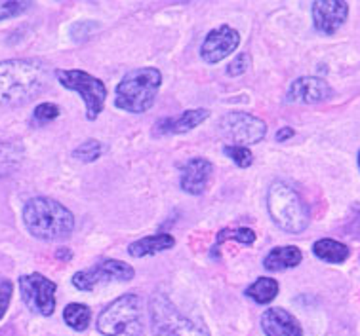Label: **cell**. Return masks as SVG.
<instances>
[{
  "label": "cell",
  "mask_w": 360,
  "mask_h": 336,
  "mask_svg": "<svg viewBox=\"0 0 360 336\" xmlns=\"http://www.w3.org/2000/svg\"><path fill=\"white\" fill-rule=\"evenodd\" d=\"M98 330L105 336H143L141 300L138 295H122L98 317Z\"/></svg>",
  "instance_id": "5"
},
{
  "label": "cell",
  "mask_w": 360,
  "mask_h": 336,
  "mask_svg": "<svg viewBox=\"0 0 360 336\" xmlns=\"http://www.w3.org/2000/svg\"><path fill=\"white\" fill-rule=\"evenodd\" d=\"M72 154L75 158H79L80 162H96L99 156L103 154V145L98 139H90V141L82 142Z\"/></svg>",
  "instance_id": "22"
},
{
  "label": "cell",
  "mask_w": 360,
  "mask_h": 336,
  "mask_svg": "<svg viewBox=\"0 0 360 336\" xmlns=\"http://www.w3.org/2000/svg\"><path fill=\"white\" fill-rule=\"evenodd\" d=\"M59 116V107L53 103H42L34 109V120L39 123H48Z\"/></svg>",
  "instance_id": "25"
},
{
  "label": "cell",
  "mask_w": 360,
  "mask_h": 336,
  "mask_svg": "<svg viewBox=\"0 0 360 336\" xmlns=\"http://www.w3.org/2000/svg\"><path fill=\"white\" fill-rule=\"evenodd\" d=\"M63 319L65 323L75 330H84L90 325L92 319V311L84 304H69L63 311Z\"/></svg>",
  "instance_id": "21"
},
{
  "label": "cell",
  "mask_w": 360,
  "mask_h": 336,
  "mask_svg": "<svg viewBox=\"0 0 360 336\" xmlns=\"http://www.w3.org/2000/svg\"><path fill=\"white\" fill-rule=\"evenodd\" d=\"M290 137H294V130H290V128H282V130L276 133V141L282 142V141H286V139H290Z\"/></svg>",
  "instance_id": "29"
},
{
  "label": "cell",
  "mask_w": 360,
  "mask_h": 336,
  "mask_svg": "<svg viewBox=\"0 0 360 336\" xmlns=\"http://www.w3.org/2000/svg\"><path fill=\"white\" fill-rule=\"evenodd\" d=\"M56 76L63 88L79 93L86 105V118L96 120L99 112L103 110L105 99H107V88L99 80L84 71H56Z\"/></svg>",
  "instance_id": "7"
},
{
  "label": "cell",
  "mask_w": 360,
  "mask_h": 336,
  "mask_svg": "<svg viewBox=\"0 0 360 336\" xmlns=\"http://www.w3.org/2000/svg\"><path fill=\"white\" fill-rule=\"evenodd\" d=\"M313 253L324 262L340 264L349 259V247L335 241V239H319L313 246Z\"/></svg>",
  "instance_id": "19"
},
{
  "label": "cell",
  "mask_w": 360,
  "mask_h": 336,
  "mask_svg": "<svg viewBox=\"0 0 360 336\" xmlns=\"http://www.w3.org/2000/svg\"><path fill=\"white\" fill-rule=\"evenodd\" d=\"M29 6H31L29 2H10V0H8V2H0V21L20 15V13L25 12Z\"/></svg>",
  "instance_id": "26"
},
{
  "label": "cell",
  "mask_w": 360,
  "mask_h": 336,
  "mask_svg": "<svg viewBox=\"0 0 360 336\" xmlns=\"http://www.w3.org/2000/svg\"><path fill=\"white\" fill-rule=\"evenodd\" d=\"M244 295L257 304H269L273 302L276 295H278V283H276V279L259 278L250 285L248 289L244 291Z\"/></svg>",
  "instance_id": "20"
},
{
  "label": "cell",
  "mask_w": 360,
  "mask_h": 336,
  "mask_svg": "<svg viewBox=\"0 0 360 336\" xmlns=\"http://www.w3.org/2000/svg\"><path fill=\"white\" fill-rule=\"evenodd\" d=\"M349 15V4L341 0H319L313 4L314 27L324 34H334Z\"/></svg>",
  "instance_id": "12"
},
{
  "label": "cell",
  "mask_w": 360,
  "mask_h": 336,
  "mask_svg": "<svg viewBox=\"0 0 360 336\" xmlns=\"http://www.w3.org/2000/svg\"><path fill=\"white\" fill-rule=\"evenodd\" d=\"M236 239L244 246H252L256 241V232L252 228H236V230H231V232H221V236L217 238V241L221 243L223 239Z\"/></svg>",
  "instance_id": "24"
},
{
  "label": "cell",
  "mask_w": 360,
  "mask_h": 336,
  "mask_svg": "<svg viewBox=\"0 0 360 336\" xmlns=\"http://www.w3.org/2000/svg\"><path fill=\"white\" fill-rule=\"evenodd\" d=\"M223 154L229 156L238 168H250L254 162V154L250 152L248 147H240V145H227L223 149Z\"/></svg>",
  "instance_id": "23"
},
{
  "label": "cell",
  "mask_w": 360,
  "mask_h": 336,
  "mask_svg": "<svg viewBox=\"0 0 360 336\" xmlns=\"http://www.w3.org/2000/svg\"><path fill=\"white\" fill-rule=\"evenodd\" d=\"M174 246H176V239L172 238L170 234H155V236H147L130 243L128 253L131 257H147V255L168 251Z\"/></svg>",
  "instance_id": "17"
},
{
  "label": "cell",
  "mask_w": 360,
  "mask_h": 336,
  "mask_svg": "<svg viewBox=\"0 0 360 336\" xmlns=\"http://www.w3.org/2000/svg\"><path fill=\"white\" fill-rule=\"evenodd\" d=\"M212 163L204 158H191L189 162L185 163L184 169H181V179H179V184H181V190L187 192V194H202L206 187H208L210 177H212Z\"/></svg>",
  "instance_id": "14"
},
{
  "label": "cell",
  "mask_w": 360,
  "mask_h": 336,
  "mask_svg": "<svg viewBox=\"0 0 360 336\" xmlns=\"http://www.w3.org/2000/svg\"><path fill=\"white\" fill-rule=\"evenodd\" d=\"M20 289L23 302L29 306V310L37 311L40 316H52L56 310V289H58V285L52 279L44 278L42 274L21 276Z\"/></svg>",
  "instance_id": "9"
},
{
  "label": "cell",
  "mask_w": 360,
  "mask_h": 336,
  "mask_svg": "<svg viewBox=\"0 0 360 336\" xmlns=\"http://www.w3.org/2000/svg\"><path fill=\"white\" fill-rule=\"evenodd\" d=\"M238 44H240L238 31H235L229 25L217 27L204 39L202 46H200V58L210 65H214V63H219V61H223L227 55L235 52Z\"/></svg>",
  "instance_id": "11"
},
{
  "label": "cell",
  "mask_w": 360,
  "mask_h": 336,
  "mask_svg": "<svg viewBox=\"0 0 360 336\" xmlns=\"http://www.w3.org/2000/svg\"><path fill=\"white\" fill-rule=\"evenodd\" d=\"M219 131L233 142L246 147L263 141L267 133V126L262 118L252 116L248 112H229L227 116L221 118Z\"/></svg>",
  "instance_id": "10"
},
{
  "label": "cell",
  "mask_w": 360,
  "mask_h": 336,
  "mask_svg": "<svg viewBox=\"0 0 360 336\" xmlns=\"http://www.w3.org/2000/svg\"><path fill=\"white\" fill-rule=\"evenodd\" d=\"M332 95H334V91L322 78L303 76L292 82V86L288 88V93H286V99L290 103L313 105L326 101Z\"/></svg>",
  "instance_id": "13"
},
{
  "label": "cell",
  "mask_w": 360,
  "mask_h": 336,
  "mask_svg": "<svg viewBox=\"0 0 360 336\" xmlns=\"http://www.w3.org/2000/svg\"><path fill=\"white\" fill-rule=\"evenodd\" d=\"M46 65L39 59H8L0 63V105H21L44 90Z\"/></svg>",
  "instance_id": "1"
},
{
  "label": "cell",
  "mask_w": 360,
  "mask_h": 336,
  "mask_svg": "<svg viewBox=\"0 0 360 336\" xmlns=\"http://www.w3.org/2000/svg\"><path fill=\"white\" fill-rule=\"evenodd\" d=\"M134 268L122 260H101L90 270L77 271L72 276V285L79 291H94L98 285L111 283V281H130L134 278Z\"/></svg>",
  "instance_id": "8"
},
{
  "label": "cell",
  "mask_w": 360,
  "mask_h": 336,
  "mask_svg": "<svg viewBox=\"0 0 360 336\" xmlns=\"http://www.w3.org/2000/svg\"><path fill=\"white\" fill-rule=\"evenodd\" d=\"M151 329L155 336H210L206 325L179 314L172 300L162 293H157L149 302Z\"/></svg>",
  "instance_id": "6"
},
{
  "label": "cell",
  "mask_w": 360,
  "mask_h": 336,
  "mask_svg": "<svg viewBox=\"0 0 360 336\" xmlns=\"http://www.w3.org/2000/svg\"><path fill=\"white\" fill-rule=\"evenodd\" d=\"M263 332L267 336H303V330L292 314L282 308H271L262 316Z\"/></svg>",
  "instance_id": "15"
},
{
  "label": "cell",
  "mask_w": 360,
  "mask_h": 336,
  "mask_svg": "<svg viewBox=\"0 0 360 336\" xmlns=\"http://www.w3.org/2000/svg\"><path fill=\"white\" fill-rule=\"evenodd\" d=\"M359 168H360V152H359Z\"/></svg>",
  "instance_id": "30"
},
{
  "label": "cell",
  "mask_w": 360,
  "mask_h": 336,
  "mask_svg": "<svg viewBox=\"0 0 360 336\" xmlns=\"http://www.w3.org/2000/svg\"><path fill=\"white\" fill-rule=\"evenodd\" d=\"M23 220L29 234L46 241L63 239L75 230V217L71 211L50 198H33L27 201L23 207Z\"/></svg>",
  "instance_id": "2"
},
{
  "label": "cell",
  "mask_w": 360,
  "mask_h": 336,
  "mask_svg": "<svg viewBox=\"0 0 360 336\" xmlns=\"http://www.w3.org/2000/svg\"><path fill=\"white\" fill-rule=\"evenodd\" d=\"M160 84H162V74L153 67L130 71L117 86L115 105L118 109L134 114L147 112L155 105Z\"/></svg>",
  "instance_id": "3"
},
{
  "label": "cell",
  "mask_w": 360,
  "mask_h": 336,
  "mask_svg": "<svg viewBox=\"0 0 360 336\" xmlns=\"http://www.w3.org/2000/svg\"><path fill=\"white\" fill-rule=\"evenodd\" d=\"M303 260L302 251L295 246H284V247H275L273 251L269 253L265 260H263V266L265 270L278 271L286 270V268H295Z\"/></svg>",
  "instance_id": "18"
},
{
  "label": "cell",
  "mask_w": 360,
  "mask_h": 336,
  "mask_svg": "<svg viewBox=\"0 0 360 336\" xmlns=\"http://www.w3.org/2000/svg\"><path fill=\"white\" fill-rule=\"evenodd\" d=\"M252 65V59H250L248 53H238L233 61L227 67V74L229 76H240L244 72L248 71V67Z\"/></svg>",
  "instance_id": "27"
},
{
  "label": "cell",
  "mask_w": 360,
  "mask_h": 336,
  "mask_svg": "<svg viewBox=\"0 0 360 336\" xmlns=\"http://www.w3.org/2000/svg\"><path fill=\"white\" fill-rule=\"evenodd\" d=\"M210 116V110L206 109H191L185 110L184 114L176 118H162L155 126L157 135H166V133H187L193 128H197Z\"/></svg>",
  "instance_id": "16"
},
{
  "label": "cell",
  "mask_w": 360,
  "mask_h": 336,
  "mask_svg": "<svg viewBox=\"0 0 360 336\" xmlns=\"http://www.w3.org/2000/svg\"><path fill=\"white\" fill-rule=\"evenodd\" d=\"M267 207L271 219L284 232L300 234L309 227V209L305 201L286 182H273L267 192Z\"/></svg>",
  "instance_id": "4"
},
{
  "label": "cell",
  "mask_w": 360,
  "mask_h": 336,
  "mask_svg": "<svg viewBox=\"0 0 360 336\" xmlns=\"http://www.w3.org/2000/svg\"><path fill=\"white\" fill-rule=\"evenodd\" d=\"M13 287L8 279H2L0 281V319L4 317L8 310V304H10V298H12Z\"/></svg>",
  "instance_id": "28"
}]
</instances>
